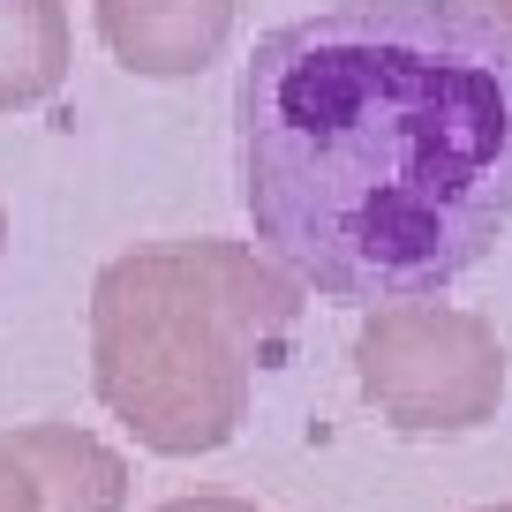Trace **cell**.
I'll use <instances>...</instances> for the list:
<instances>
[{"instance_id": "obj_1", "label": "cell", "mask_w": 512, "mask_h": 512, "mask_svg": "<svg viewBox=\"0 0 512 512\" xmlns=\"http://www.w3.org/2000/svg\"><path fill=\"white\" fill-rule=\"evenodd\" d=\"M256 249L324 302H430L512 226V23L339 0L256 38L234 91Z\"/></svg>"}, {"instance_id": "obj_4", "label": "cell", "mask_w": 512, "mask_h": 512, "mask_svg": "<svg viewBox=\"0 0 512 512\" xmlns=\"http://www.w3.org/2000/svg\"><path fill=\"white\" fill-rule=\"evenodd\" d=\"M98 38L128 76H204L234 38V0H98Z\"/></svg>"}, {"instance_id": "obj_3", "label": "cell", "mask_w": 512, "mask_h": 512, "mask_svg": "<svg viewBox=\"0 0 512 512\" xmlns=\"http://www.w3.org/2000/svg\"><path fill=\"white\" fill-rule=\"evenodd\" d=\"M354 384L392 430L460 437L505 400V347L490 317L452 302H384L354 332Z\"/></svg>"}, {"instance_id": "obj_8", "label": "cell", "mask_w": 512, "mask_h": 512, "mask_svg": "<svg viewBox=\"0 0 512 512\" xmlns=\"http://www.w3.org/2000/svg\"><path fill=\"white\" fill-rule=\"evenodd\" d=\"M159 512H256L249 497H174V505H159Z\"/></svg>"}, {"instance_id": "obj_7", "label": "cell", "mask_w": 512, "mask_h": 512, "mask_svg": "<svg viewBox=\"0 0 512 512\" xmlns=\"http://www.w3.org/2000/svg\"><path fill=\"white\" fill-rule=\"evenodd\" d=\"M0 512H38L31 505V482H23V467L0 452Z\"/></svg>"}, {"instance_id": "obj_10", "label": "cell", "mask_w": 512, "mask_h": 512, "mask_svg": "<svg viewBox=\"0 0 512 512\" xmlns=\"http://www.w3.org/2000/svg\"><path fill=\"white\" fill-rule=\"evenodd\" d=\"M0 241H8V211H0Z\"/></svg>"}, {"instance_id": "obj_6", "label": "cell", "mask_w": 512, "mask_h": 512, "mask_svg": "<svg viewBox=\"0 0 512 512\" xmlns=\"http://www.w3.org/2000/svg\"><path fill=\"white\" fill-rule=\"evenodd\" d=\"M68 83V8L61 0H0V113L46 106Z\"/></svg>"}, {"instance_id": "obj_2", "label": "cell", "mask_w": 512, "mask_h": 512, "mask_svg": "<svg viewBox=\"0 0 512 512\" xmlns=\"http://www.w3.org/2000/svg\"><path fill=\"white\" fill-rule=\"evenodd\" d=\"M302 287L219 234L144 241L91 279V392L136 445L204 460L234 445L256 362L294 339Z\"/></svg>"}, {"instance_id": "obj_5", "label": "cell", "mask_w": 512, "mask_h": 512, "mask_svg": "<svg viewBox=\"0 0 512 512\" xmlns=\"http://www.w3.org/2000/svg\"><path fill=\"white\" fill-rule=\"evenodd\" d=\"M0 452L23 467L38 512H121L128 505V460L91 430L23 422V430L0 437Z\"/></svg>"}, {"instance_id": "obj_11", "label": "cell", "mask_w": 512, "mask_h": 512, "mask_svg": "<svg viewBox=\"0 0 512 512\" xmlns=\"http://www.w3.org/2000/svg\"><path fill=\"white\" fill-rule=\"evenodd\" d=\"M482 512H512V505H482Z\"/></svg>"}, {"instance_id": "obj_9", "label": "cell", "mask_w": 512, "mask_h": 512, "mask_svg": "<svg viewBox=\"0 0 512 512\" xmlns=\"http://www.w3.org/2000/svg\"><path fill=\"white\" fill-rule=\"evenodd\" d=\"M490 16H497V23H512V0H490Z\"/></svg>"}]
</instances>
